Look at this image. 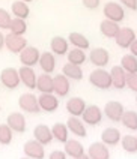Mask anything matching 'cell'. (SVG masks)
Here are the masks:
<instances>
[{"mask_svg":"<svg viewBox=\"0 0 137 159\" xmlns=\"http://www.w3.org/2000/svg\"><path fill=\"white\" fill-rule=\"evenodd\" d=\"M89 83H91L95 89H100V90H107V89H110L113 86L110 72H107L106 69H102V68H98V69H95V71L91 72Z\"/></svg>","mask_w":137,"mask_h":159,"instance_id":"cell-1","label":"cell"},{"mask_svg":"<svg viewBox=\"0 0 137 159\" xmlns=\"http://www.w3.org/2000/svg\"><path fill=\"white\" fill-rule=\"evenodd\" d=\"M0 83L9 90L17 89L21 84V78H20V72L14 68H5L0 72Z\"/></svg>","mask_w":137,"mask_h":159,"instance_id":"cell-2","label":"cell"},{"mask_svg":"<svg viewBox=\"0 0 137 159\" xmlns=\"http://www.w3.org/2000/svg\"><path fill=\"white\" fill-rule=\"evenodd\" d=\"M104 17L106 20H110V21H115V23H120L125 20V11L124 8L119 5L118 2H107L104 5Z\"/></svg>","mask_w":137,"mask_h":159,"instance_id":"cell-3","label":"cell"},{"mask_svg":"<svg viewBox=\"0 0 137 159\" xmlns=\"http://www.w3.org/2000/svg\"><path fill=\"white\" fill-rule=\"evenodd\" d=\"M18 105L24 113H30V114H36L41 111L39 107V101L38 96H35L33 93H23L18 98Z\"/></svg>","mask_w":137,"mask_h":159,"instance_id":"cell-4","label":"cell"},{"mask_svg":"<svg viewBox=\"0 0 137 159\" xmlns=\"http://www.w3.org/2000/svg\"><path fill=\"white\" fill-rule=\"evenodd\" d=\"M39 59H41V51L36 47H26L20 53V62L23 66L33 68L35 65H39Z\"/></svg>","mask_w":137,"mask_h":159,"instance_id":"cell-5","label":"cell"},{"mask_svg":"<svg viewBox=\"0 0 137 159\" xmlns=\"http://www.w3.org/2000/svg\"><path fill=\"white\" fill-rule=\"evenodd\" d=\"M124 113H125V108L119 101H109L104 107V116H107V119L115 123L122 120Z\"/></svg>","mask_w":137,"mask_h":159,"instance_id":"cell-6","label":"cell"},{"mask_svg":"<svg viewBox=\"0 0 137 159\" xmlns=\"http://www.w3.org/2000/svg\"><path fill=\"white\" fill-rule=\"evenodd\" d=\"M45 146H42L41 143H38L36 140H29L24 147H23V152L24 155L30 159H44L45 158Z\"/></svg>","mask_w":137,"mask_h":159,"instance_id":"cell-7","label":"cell"},{"mask_svg":"<svg viewBox=\"0 0 137 159\" xmlns=\"http://www.w3.org/2000/svg\"><path fill=\"white\" fill-rule=\"evenodd\" d=\"M5 47L9 50L11 53L14 54H20L26 47H27V41L24 36H18V35H6V41H5Z\"/></svg>","mask_w":137,"mask_h":159,"instance_id":"cell-8","label":"cell"},{"mask_svg":"<svg viewBox=\"0 0 137 159\" xmlns=\"http://www.w3.org/2000/svg\"><path fill=\"white\" fill-rule=\"evenodd\" d=\"M102 116H104V111L101 110L98 105H89L84 113H83V122L86 125H91V126H95V125H100L101 120H102Z\"/></svg>","mask_w":137,"mask_h":159,"instance_id":"cell-9","label":"cell"},{"mask_svg":"<svg viewBox=\"0 0 137 159\" xmlns=\"http://www.w3.org/2000/svg\"><path fill=\"white\" fill-rule=\"evenodd\" d=\"M38 101H39L41 110L45 113H54L59 108V98L54 93H41L38 96Z\"/></svg>","mask_w":137,"mask_h":159,"instance_id":"cell-10","label":"cell"},{"mask_svg":"<svg viewBox=\"0 0 137 159\" xmlns=\"http://www.w3.org/2000/svg\"><path fill=\"white\" fill-rule=\"evenodd\" d=\"M136 39H137L136 32H134L131 27H122L120 32L118 33V36L115 38V42H116V45L120 47V48H130L131 44H133Z\"/></svg>","mask_w":137,"mask_h":159,"instance_id":"cell-11","label":"cell"},{"mask_svg":"<svg viewBox=\"0 0 137 159\" xmlns=\"http://www.w3.org/2000/svg\"><path fill=\"white\" fill-rule=\"evenodd\" d=\"M33 138L38 143H41L42 146H48L50 143L54 140L53 138V132H51V128H48L44 123L35 126V129H33Z\"/></svg>","mask_w":137,"mask_h":159,"instance_id":"cell-12","label":"cell"},{"mask_svg":"<svg viewBox=\"0 0 137 159\" xmlns=\"http://www.w3.org/2000/svg\"><path fill=\"white\" fill-rule=\"evenodd\" d=\"M6 123L14 132H26V117L23 116V113H18V111L11 113L8 116V119H6Z\"/></svg>","mask_w":137,"mask_h":159,"instance_id":"cell-13","label":"cell"},{"mask_svg":"<svg viewBox=\"0 0 137 159\" xmlns=\"http://www.w3.org/2000/svg\"><path fill=\"white\" fill-rule=\"evenodd\" d=\"M87 155L91 159H110V150L109 146L102 141L92 143L87 149Z\"/></svg>","mask_w":137,"mask_h":159,"instance_id":"cell-14","label":"cell"},{"mask_svg":"<svg viewBox=\"0 0 137 159\" xmlns=\"http://www.w3.org/2000/svg\"><path fill=\"white\" fill-rule=\"evenodd\" d=\"M89 60L97 68H104L110 62V54L106 48H93L89 54Z\"/></svg>","mask_w":137,"mask_h":159,"instance_id":"cell-15","label":"cell"},{"mask_svg":"<svg viewBox=\"0 0 137 159\" xmlns=\"http://www.w3.org/2000/svg\"><path fill=\"white\" fill-rule=\"evenodd\" d=\"M65 108H66V111H68L71 116L78 117V116H83V113H84V110L87 108V105H86V102H84L83 98L74 96V98H71V99L66 101Z\"/></svg>","mask_w":137,"mask_h":159,"instance_id":"cell-16","label":"cell"},{"mask_svg":"<svg viewBox=\"0 0 137 159\" xmlns=\"http://www.w3.org/2000/svg\"><path fill=\"white\" fill-rule=\"evenodd\" d=\"M110 75H111V83H113V87L122 90V89L127 87V72L124 71L122 66H113L110 69Z\"/></svg>","mask_w":137,"mask_h":159,"instance_id":"cell-17","label":"cell"},{"mask_svg":"<svg viewBox=\"0 0 137 159\" xmlns=\"http://www.w3.org/2000/svg\"><path fill=\"white\" fill-rule=\"evenodd\" d=\"M20 72V78H21V83L26 86L27 89L33 90L36 89V83H38V75L35 74V71L29 66H21L18 69Z\"/></svg>","mask_w":137,"mask_h":159,"instance_id":"cell-18","label":"cell"},{"mask_svg":"<svg viewBox=\"0 0 137 159\" xmlns=\"http://www.w3.org/2000/svg\"><path fill=\"white\" fill-rule=\"evenodd\" d=\"M53 78H54V95L59 98H65L69 93V89H71L69 78L65 77L64 74H57Z\"/></svg>","mask_w":137,"mask_h":159,"instance_id":"cell-19","label":"cell"},{"mask_svg":"<svg viewBox=\"0 0 137 159\" xmlns=\"http://www.w3.org/2000/svg\"><path fill=\"white\" fill-rule=\"evenodd\" d=\"M50 48L54 56H65L69 51V41L65 39L64 36H54L50 41Z\"/></svg>","mask_w":137,"mask_h":159,"instance_id":"cell-20","label":"cell"},{"mask_svg":"<svg viewBox=\"0 0 137 159\" xmlns=\"http://www.w3.org/2000/svg\"><path fill=\"white\" fill-rule=\"evenodd\" d=\"M66 126L69 129V132L74 134L75 137H80V138H84L87 135V131H86V126H84V122H83L80 117H75V116H71L66 122Z\"/></svg>","mask_w":137,"mask_h":159,"instance_id":"cell-21","label":"cell"},{"mask_svg":"<svg viewBox=\"0 0 137 159\" xmlns=\"http://www.w3.org/2000/svg\"><path fill=\"white\" fill-rule=\"evenodd\" d=\"M36 90L41 93H54V78L50 74H42L38 77Z\"/></svg>","mask_w":137,"mask_h":159,"instance_id":"cell-22","label":"cell"},{"mask_svg":"<svg viewBox=\"0 0 137 159\" xmlns=\"http://www.w3.org/2000/svg\"><path fill=\"white\" fill-rule=\"evenodd\" d=\"M122 27H119V23H115V21H110V20H104L101 21L100 24V32L102 33V36L109 38V39H115L118 33L120 32Z\"/></svg>","mask_w":137,"mask_h":159,"instance_id":"cell-23","label":"cell"},{"mask_svg":"<svg viewBox=\"0 0 137 159\" xmlns=\"http://www.w3.org/2000/svg\"><path fill=\"white\" fill-rule=\"evenodd\" d=\"M39 66L44 71V74H51L56 69V56L51 51H44L41 53L39 59Z\"/></svg>","mask_w":137,"mask_h":159,"instance_id":"cell-24","label":"cell"},{"mask_svg":"<svg viewBox=\"0 0 137 159\" xmlns=\"http://www.w3.org/2000/svg\"><path fill=\"white\" fill-rule=\"evenodd\" d=\"M122 140V135L116 128H106L101 134V141L107 146H116Z\"/></svg>","mask_w":137,"mask_h":159,"instance_id":"cell-25","label":"cell"},{"mask_svg":"<svg viewBox=\"0 0 137 159\" xmlns=\"http://www.w3.org/2000/svg\"><path fill=\"white\" fill-rule=\"evenodd\" d=\"M64 152L68 156H71L73 159H75V158H80V156L84 155V147H83L82 143L77 141V140H68V141L65 143Z\"/></svg>","mask_w":137,"mask_h":159,"instance_id":"cell-26","label":"cell"},{"mask_svg":"<svg viewBox=\"0 0 137 159\" xmlns=\"http://www.w3.org/2000/svg\"><path fill=\"white\" fill-rule=\"evenodd\" d=\"M51 132H53V138H54L56 141L65 144V143L69 140V129H68L66 123H60V122L54 123L53 128H51Z\"/></svg>","mask_w":137,"mask_h":159,"instance_id":"cell-27","label":"cell"},{"mask_svg":"<svg viewBox=\"0 0 137 159\" xmlns=\"http://www.w3.org/2000/svg\"><path fill=\"white\" fill-rule=\"evenodd\" d=\"M68 41H69L71 45H74L75 48H80V50H87V48L91 47L89 39L84 35L78 33V32H71L69 36H68Z\"/></svg>","mask_w":137,"mask_h":159,"instance_id":"cell-28","label":"cell"},{"mask_svg":"<svg viewBox=\"0 0 137 159\" xmlns=\"http://www.w3.org/2000/svg\"><path fill=\"white\" fill-rule=\"evenodd\" d=\"M11 11H12L14 17L21 18V20H26V18L29 17V14H30V9H29L27 3H26V2H23V0H17V2H14V3H12V6H11Z\"/></svg>","mask_w":137,"mask_h":159,"instance_id":"cell-29","label":"cell"},{"mask_svg":"<svg viewBox=\"0 0 137 159\" xmlns=\"http://www.w3.org/2000/svg\"><path fill=\"white\" fill-rule=\"evenodd\" d=\"M66 57H68V63H73V65H77V66H82L87 59V56L84 54V50H80V48L69 50Z\"/></svg>","mask_w":137,"mask_h":159,"instance_id":"cell-30","label":"cell"},{"mask_svg":"<svg viewBox=\"0 0 137 159\" xmlns=\"http://www.w3.org/2000/svg\"><path fill=\"white\" fill-rule=\"evenodd\" d=\"M62 74H64L65 77H68L69 80H75V81L83 78L82 68L77 66V65H73V63H66L64 68H62Z\"/></svg>","mask_w":137,"mask_h":159,"instance_id":"cell-31","label":"cell"},{"mask_svg":"<svg viewBox=\"0 0 137 159\" xmlns=\"http://www.w3.org/2000/svg\"><path fill=\"white\" fill-rule=\"evenodd\" d=\"M120 66L127 74H137V57L133 54H125L120 59Z\"/></svg>","mask_w":137,"mask_h":159,"instance_id":"cell-32","label":"cell"},{"mask_svg":"<svg viewBox=\"0 0 137 159\" xmlns=\"http://www.w3.org/2000/svg\"><path fill=\"white\" fill-rule=\"evenodd\" d=\"M120 123L124 125L127 129L131 131H137V113L133 110H125V113L122 116Z\"/></svg>","mask_w":137,"mask_h":159,"instance_id":"cell-33","label":"cell"},{"mask_svg":"<svg viewBox=\"0 0 137 159\" xmlns=\"http://www.w3.org/2000/svg\"><path fill=\"white\" fill-rule=\"evenodd\" d=\"M9 30H11L9 33H12V35L24 36V33L27 32L26 20H21V18H12V23H11Z\"/></svg>","mask_w":137,"mask_h":159,"instance_id":"cell-34","label":"cell"},{"mask_svg":"<svg viewBox=\"0 0 137 159\" xmlns=\"http://www.w3.org/2000/svg\"><path fill=\"white\" fill-rule=\"evenodd\" d=\"M120 146L128 153H137V137H134V135H125V137H122Z\"/></svg>","mask_w":137,"mask_h":159,"instance_id":"cell-35","label":"cell"},{"mask_svg":"<svg viewBox=\"0 0 137 159\" xmlns=\"http://www.w3.org/2000/svg\"><path fill=\"white\" fill-rule=\"evenodd\" d=\"M12 129H11L8 123H2L0 125V144L2 146H8L12 143Z\"/></svg>","mask_w":137,"mask_h":159,"instance_id":"cell-36","label":"cell"},{"mask_svg":"<svg viewBox=\"0 0 137 159\" xmlns=\"http://www.w3.org/2000/svg\"><path fill=\"white\" fill-rule=\"evenodd\" d=\"M11 23H12L11 14L6 9L0 8V30H9Z\"/></svg>","mask_w":137,"mask_h":159,"instance_id":"cell-37","label":"cell"},{"mask_svg":"<svg viewBox=\"0 0 137 159\" xmlns=\"http://www.w3.org/2000/svg\"><path fill=\"white\" fill-rule=\"evenodd\" d=\"M127 87L137 93V74H127Z\"/></svg>","mask_w":137,"mask_h":159,"instance_id":"cell-38","label":"cell"},{"mask_svg":"<svg viewBox=\"0 0 137 159\" xmlns=\"http://www.w3.org/2000/svg\"><path fill=\"white\" fill-rule=\"evenodd\" d=\"M83 6L87 9H91V11H93V9H97L98 6H100L101 0H82Z\"/></svg>","mask_w":137,"mask_h":159,"instance_id":"cell-39","label":"cell"},{"mask_svg":"<svg viewBox=\"0 0 137 159\" xmlns=\"http://www.w3.org/2000/svg\"><path fill=\"white\" fill-rule=\"evenodd\" d=\"M66 153L62 150H53L50 155H48V159H66Z\"/></svg>","mask_w":137,"mask_h":159,"instance_id":"cell-40","label":"cell"},{"mask_svg":"<svg viewBox=\"0 0 137 159\" xmlns=\"http://www.w3.org/2000/svg\"><path fill=\"white\" fill-rule=\"evenodd\" d=\"M125 8L131 9V11H137V0H119Z\"/></svg>","mask_w":137,"mask_h":159,"instance_id":"cell-41","label":"cell"},{"mask_svg":"<svg viewBox=\"0 0 137 159\" xmlns=\"http://www.w3.org/2000/svg\"><path fill=\"white\" fill-rule=\"evenodd\" d=\"M130 51H131V54H133V56H136V57H137V39L133 42V44H131V47H130Z\"/></svg>","mask_w":137,"mask_h":159,"instance_id":"cell-42","label":"cell"},{"mask_svg":"<svg viewBox=\"0 0 137 159\" xmlns=\"http://www.w3.org/2000/svg\"><path fill=\"white\" fill-rule=\"evenodd\" d=\"M5 41H6V36L0 32V50H3V48H5Z\"/></svg>","mask_w":137,"mask_h":159,"instance_id":"cell-43","label":"cell"},{"mask_svg":"<svg viewBox=\"0 0 137 159\" xmlns=\"http://www.w3.org/2000/svg\"><path fill=\"white\" fill-rule=\"evenodd\" d=\"M75 159H91V158H89V155H86V153H84L83 156H80V158H75Z\"/></svg>","mask_w":137,"mask_h":159,"instance_id":"cell-44","label":"cell"},{"mask_svg":"<svg viewBox=\"0 0 137 159\" xmlns=\"http://www.w3.org/2000/svg\"><path fill=\"white\" fill-rule=\"evenodd\" d=\"M23 2H26V3H29V2H33V0H23Z\"/></svg>","mask_w":137,"mask_h":159,"instance_id":"cell-45","label":"cell"},{"mask_svg":"<svg viewBox=\"0 0 137 159\" xmlns=\"http://www.w3.org/2000/svg\"><path fill=\"white\" fill-rule=\"evenodd\" d=\"M21 159H30V158H27V156H26V158H21Z\"/></svg>","mask_w":137,"mask_h":159,"instance_id":"cell-46","label":"cell"},{"mask_svg":"<svg viewBox=\"0 0 137 159\" xmlns=\"http://www.w3.org/2000/svg\"><path fill=\"white\" fill-rule=\"evenodd\" d=\"M136 102H137V96H136Z\"/></svg>","mask_w":137,"mask_h":159,"instance_id":"cell-47","label":"cell"},{"mask_svg":"<svg viewBox=\"0 0 137 159\" xmlns=\"http://www.w3.org/2000/svg\"><path fill=\"white\" fill-rule=\"evenodd\" d=\"M0 110H2V107H0Z\"/></svg>","mask_w":137,"mask_h":159,"instance_id":"cell-48","label":"cell"}]
</instances>
